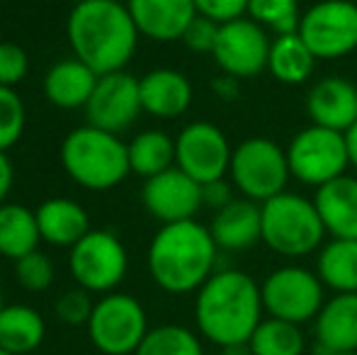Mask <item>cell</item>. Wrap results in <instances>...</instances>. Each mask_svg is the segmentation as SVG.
Wrapping results in <instances>:
<instances>
[{
  "instance_id": "1f68e13d",
  "label": "cell",
  "mask_w": 357,
  "mask_h": 355,
  "mask_svg": "<svg viewBox=\"0 0 357 355\" xmlns=\"http://www.w3.org/2000/svg\"><path fill=\"white\" fill-rule=\"evenodd\" d=\"M27 109L15 88L0 86V151H10L22 139Z\"/></svg>"
},
{
  "instance_id": "7bdbcfd3",
  "label": "cell",
  "mask_w": 357,
  "mask_h": 355,
  "mask_svg": "<svg viewBox=\"0 0 357 355\" xmlns=\"http://www.w3.org/2000/svg\"><path fill=\"white\" fill-rule=\"evenodd\" d=\"M3 307H5V302H3V292H0V312H3Z\"/></svg>"
},
{
  "instance_id": "f35d334b",
  "label": "cell",
  "mask_w": 357,
  "mask_h": 355,
  "mask_svg": "<svg viewBox=\"0 0 357 355\" xmlns=\"http://www.w3.org/2000/svg\"><path fill=\"white\" fill-rule=\"evenodd\" d=\"M212 93L219 100H224V103H234V100H238V95H241V81L224 73V76H219L212 81Z\"/></svg>"
},
{
  "instance_id": "836d02e7",
  "label": "cell",
  "mask_w": 357,
  "mask_h": 355,
  "mask_svg": "<svg viewBox=\"0 0 357 355\" xmlns=\"http://www.w3.org/2000/svg\"><path fill=\"white\" fill-rule=\"evenodd\" d=\"M93 292L83 287H75V289H66L61 297L56 299V312L59 322L66 324V326H88L90 322V314L95 309V302L90 297Z\"/></svg>"
},
{
  "instance_id": "603a6c76",
  "label": "cell",
  "mask_w": 357,
  "mask_h": 355,
  "mask_svg": "<svg viewBox=\"0 0 357 355\" xmlns=\"http://www.w3.org/2000/svg\"><path fill=\"white\" fill-rule=\"evenodd\" d=\"M42 241L52 246L73 248L90 232V217L83 204L68 197H49L34 209Z\"/></svg>"
},
{
  "instance_id": "277c9868",
  "label": "cell",
  "mask_w": 357,
  "mask_h": 355,
  "mask_svg": "<svg viewBox=\"0 0 357 355\" xmlns=\"http://www.w3.org/2000/svg\"><path fill=\"white\" fill-rule=\"evenodd\" d=\"M61 166L73 183L95 192L117 188L132 173L129 146L119 134H109L90 124L66 134L61 144Z\"/></svg>"
},
{
  "instance_id": "d4e9b609",
  "label": "cell",
  "mask_w": 357,
  "mask_h": 355,
  "mask_svg": "<svg viewBox=\"0 0 357 355\" xmlns=\"http://www.w3.org/2000/svg\"><path fill=\"white\" fill-rule=\"evenodd\" d=\"M47 324L27 304H5L0 312V348L13 355L34 353L44 343Z\"/></svg>"
},
{
  "instance_id": "9a60e30c",
  "label": "cell",
  "mask_w": 357,
  "mask_h": 355,
  "mask_svg": "<svg viewBox=\"0 0 357 355\" xmlns=\"http://www.w3.org/2000/svg\"><path fill=\"white\" fill-rule=\"evenodd\" d=\"M142 202L146 212L160 224L188 222L197 217V212L204 207L202 185L173 166L170 171L144 180Z\"/></svg>"
},
{
  "instance_id": "ee69618b",
  "label": "cell",
  "mask_w": 357,
  "mask_h": 355,
  "mask_svg": "<svg viewBox=\"0 0 357 355\" xmlns=\"http://www.w3.org/2000/svg\"><path fill=\"white\" fill-rule=\"evenodd\" d=\"M328 355H357V351L355 353H328Z\"/></svg>"
},
{
  "instance_id": "9c48e42d",
  "label": "cell",
  "mask_w": 357,
  "mask_h": 355,
  "mask_svg": "<svg viewBox=\"0 0 357 355\" xmlns=\"http://www.w3.org/2000/svg\"><path fill=\"white\" fill-rule=\"evenodd\" d=\"M260 297L268 317L291 324H309L326 302V287L316 270L282 266L260 282Z\"/></svg>"
},
{
  "instance_id": "484cf974",
  "label": "cell",
  "mask_w": 357,
  "mask_h": 355,
  "mask_svg": "<svg viewBox=\"0 0 357 355\" xmlns=\"http://www.w3.org/2000/svg\"><path fill=\"white\" fill-rule=\"evenodd\" d=\"M42 234H39L34 209L17 202L0 204V256L20 261L27 253L37 251Z\"/></svg>"
},
{
  "instance_id": "7a4b0ae2",
  "label": "cell",
  "mask_w": 357,
  "mask_h": 355,
  "mask_svg": "<svg viewBox=\"0 0 357 355\" xmlns=\"http://www.w3.org/2000/svg\"><path fill=\"white\" fill-rule=\"evenodd\" d=\"M66 37L73 56L88 63L98 76L124 71L139 47V29L127 3L80 0L66 20Z\"/></svg>"
},
{
  "instance_id": "ab89813d",
  "label": "cell",
  "mask_w": 357,
  "mask_h": 355,
  "mask_svg": "<svg viewBox=\"0 0 357 355\" xmlns=\"http://www.w3.org/2000/svg\"><path fill=\"white\" fill-rule=\"evenodd\" d=\"M13 183H15L13 161H10L8 151H0V204H5L10 190H13Z\"/></svg>"
},
{
  "instance_id": "4fadbf2b",
  "label": "cell",
  "mask_w": 357,
  "mask_h": 355,
  "mask_svg": "<svg viewBox=\"0 0 357 355\" xmlns=\"http://www.w3.org/2000/svg\"><path fill=\"white\" fill-rule=\"evenodd\" d=\"M270 44L273 39L258 22H253L250 17H238L219 24L212 59L221 73L245 81L268 68Z\"/></svg>"
},
{
  "instance_id": "8992f818",
  "label": "cell",
  "mask_w": 357,
  "mask_h": 355,
  "mask_svg": "<svg viewBox=\"0 0 357 355\" xmlns=\"http://www.w3.org/2000/svg\"><path fill=\"white\" fill-rule=\"evenodd\" d=\"M229 178L241 197L258 204L268 202L275 195L284 192L291 178L287 149L265 137L243 139L231 153Z\"/></svg>"
},
{
  "instance_id": "6da1fadb",
  "label": "cell",
  "mask_w": 357,
  "mask_h": 355,
  "mask_svg": "<svg viewBox=\"0 0 357 355\" xmlns=\"http://www.w3.org/2000/svg\"><path fill=\"white\" fill-rule=\"evenodd\" d=\"M263 319L260 285L243 270H216L195 292V324L199 336L219 348L248 343Z\"/></svg>"
},
{
  "instance_id": "e0dca14e",
  "label": "cell",
  "mask_w": 357,
  "mask_h": 355,
  "mask_svg": "<svg viewBox=\"0 0 357 355\" xmlns=\"http://www.w3.org/2000/svg\"><path fill=\"white\" fill-rule=\"evenodd\" d=\"M316 355L357 351V292L333 294L314 319Z\"/></svg>"
},
{
  "instance_id": "d590c367",
  "label": "cell",
  "mask_w": 357,
  "mask_h": 355,
  "mask_svg": "<svg viewBox=\"0 0 357 355\" xmlns=\"http://www.w3.org/2000/svg\"><path fill=\"white\" fill-rule=\"evenodd\" d=\"M216 37H219V22L204 17V15H197L192 22L188 24L183 39L180 42L195 54H209L212 56L214 47H216Z\"/></svg>"
},
{
  "instance_id": "4316f807",
  "label": "cell",
  "mask_w": 357,
  "mask_h": 355,
  "mask_svg": "<svg viewBox=\"0 0 357 355\" xmlns=\"http://www.w3.org/2000/svg\"><path fill=\"white\" fill-rule=\"evenodd\" d=\"M316 275L333 294L357 292V239H331L319 248Z\"/></svg>"
},
{
  "instance_id": "7402d4cb",
  "label": "cell",
  "mask_w": 357,
  "mask_h": 355,
  "mask_svg": "<svg viewBox=\"0 0 357 355\" xmlns=\"http://www.w3.org/2000/svg\"><path fill=\"white\" fill-rule=\"evenodd\" d=\"M98 73L80 59H63L54 63L44 76V98L59 109H85L98 86Z\"/></svg>"
},
{
  "instance_id": "74e56055",
  "label": "cell",
  "mask_w": 357,
  "mask_h": 355,
  "mask_svg": "<svg viewBox=\"0 0 357 355\" xmlns=\"http://www.w3.org/2000/svg\"><path fill=\"white\" fill-rule=\"evenodd\" d=\"M202 199H204V207H212L214 212H219V209L226 207L231 199H236L234 197V185L226 183V178L202 185Z\"/></svg>"
},
{
  "instance_id": "5bb4252c",
  "label": "cell",
  "mask_w": 357,
  "mask_h": 355,
  "mask_svg": "<svg viewBox=\"0 0 357 355\" xmlns=\"http://www.w3.org/2000/svg\"><path fill=\"white\" fill-rule=\"evenodd\" d=\"M144 112L139 78L127 71L105 73L98 78L93 95L85 105V119L90 127L105 129L109 134H122Z\"/></svg>"
},
{
  "instance_id": "83f0119b",
  "label": "cell",
  "mask_w": 357,
  "mask_h": 355,
  "mask_svg": "<svg viewBox=\"0 0 357 355\" xmlns=\"http://www.w3.org/2000/svg\"><path fill=\"white\" fill-rule=\"evenodd\" d=\"M129 146V168L134 176L149 180L175 166V139L163 129H146L137 134Z\"/></svg>"
},
{
  "instance_id": "4dcf8cb0",
  "label": "cell",
  "mask_w": 357,
  "mask_h": 355,
  "mask_svg": "<svg viewBox=\"0 0 357 355\" xmlns=\"http://www.w3.org/2000/svg\"><path fill=\"white\" fill-rule=\"evenodd\" d=\"M301 15L304 13L299 8V0H250L245 17L258 22L265 32L270 29L275 37H280L299 29Z\"/></svg>"
},
{
  "instance_id": "ba28073f",
  "label": "cell",
  "mask_w": 357,
  "mask_h": 355,
  "mask_svg": "<svg viewBox=\"0 0 357 355\" xmlns=\"http://www.w3.org/2000/svg\"><path fill=\"white\" fill-rule=\"evenodd\" d=\"M287 161H289L291 178L309 188H321L348 173L350 156L345 134L319 127V124H309L289 142Z\"/></svg>"
},
{
  "instance_id": "e575fe53",
  "label": "cell",
  "mask_w": 357,
  "mask_h": 355,
  "mask_svg": "<svg viewBox=\"0 0 357 355\" xmlns=\"http://www.w3.org/2000/svg\"><path fill=\"white\" fill-rule=\"evenodd\" d=\"M29 56L20 44L0 42V86L15 88L27 78Z\"/></svg>"
},
{
  "instance_id": "f546056e",
  "label": "cell",
  "mask_w": 357,
  "mask_h": 355,
  "mask_svg": "<svg viewBox=\"0 0 357 355\" xmlns=\"http://www.w3.org/2000/svg\"><path fill=\"white\" fill-rule=\"evenodd\" d=\"M134 355H204L199 336L180 324H160L149 328Z\"/></svg>"
},
{
  "instance_id": "52a82bcc",
  "label": "cell",
  "mask_w": 357,
  "mask_h": 355,
  "mask_svg": "<svg viewBox=\"0 0 357 355\" xmlns=\"http://www.w3.org/2000/svg\"><path fill=\"white\" fill-rule=\"evenodd\" d=\"M149 333V317L137 297L102 294L88 322V336L102 355H134Z\"/></svg>"
},
{
  "instance_id": "cb8c5ba5",
  "label": "cell",
  "mask_w": 357,
  "mask_h": 355,
  "mask_svg": "<svg viewBox=\"0 0 357 355\" xmlns=\"http://www.w3.org/2000/svg\"><path fill=\"white\" fill-rule=\"evenodd\" d=\"M316 61L319 59L306 47L299 32L280 34L270 44L268 71L282 86H301V83L311 81V76L316 71Z\"/></svg>"
},
{
  "instance_id": "44dd1931",
  "label": "cell",
  "mask_w": 357,
  "mask_h": 355,
  "mask_svg": "<svg viewBox=\"0 0 357 355\" xmlns=\"http://www.w3.org/2000/svg\"><path fill=\"white\" fill-rule=\"evenodd\" d=\"M316 212L333 239H357V178L340 176L316 188Z\"/></svg>"
},
{
  "instance_id": "60d3db41",
  "label": "cell",
  "mask_w": 357,
  "mask_h": 355,
  "mask_svg": "<svg viewBox=\"0 0 357 355\" xmlns=\"http://www.w3.org/2000/svg\"><path fill=\"white\" fill-rule=\"evenodd\" d=\"M345 144H348V156H350V166L357 171V122L345 132Z\"/></svg>"
},
{
  "instance_id": "ac0fdd59",
  "label": "cell",
  "mask_w": 357,
  "mask_h": 355,
  "mask_svg": "<svg viewBox=\"0 0 357 355\" xmlns=\"http://www.w3.org/2000/svg\"><path fill=\"white\" fill-rule=\"evenodd\" d=\"M139 34L153 42H178L197 17L195 0H127Z\"/></svg>"
},
{
  "instance_id": "ffe728a7",
  "label": "cell",
  "mask_w": 357,
  "mask_h": 355,
  "mask_svg": "<svg viewBox=\"0 0 357 355\" xmlns=\"http://www.w3.org/2000/svg\"><path fill=\"white\" fill-rule=\"evenodd\" d=\"M142 107L151 117L175 119L192 105V83L178 68H153L139 78Z\"/></svg>"
},
{
  "instance_id": "f6af8a7d",
  "label": "cell",
  "mask_w": 357,
  "mask_h": 355,
  "mask_svg": "<svg viewBox=\"0 0 357 355\" xmlns=\"http://www.w3.org/2000/svg\"><path fill=\"white\" fill-rule=\"evenodd\" d=\"M0 355H13V353H8V351H3V348H0Z\"/></svg>"
},
{
  "instance_id": "d6986e66",
  "label": "cell",
  "mask_w": 357,
  "mask_h": 355,
  "mask_svg": "<svg viewBox=\"0 0 357 355\" xmlns=\"http://www.w3.org/2000/svg\"><path fill=\"white\" fill-rule=\"evenodd\" d=\"M209 232H212L219 251H248L258 241H263V212H260V204L245 197L231 199L226 207L214 212Z\"/></svg>"
},
{
  "instance_id": "8d00e7d4",
  "label": "cell",
  "mask_w": 357,
  "mask_h": 355,
  "mask_svg": "<svg viewBox=\"0 0 357 355\" xmlns=\"http://www.w3.org/2000/svg\"><path fill=\"white\" fill-rule=\"evenodd\" d=\"M248 3L250 0H195V8H197V15H204V17L224 24L231 20L245 17Z\"/></svg>"
},
{
  "instance_id": "b9f144b4",
  "label": "cell",
  "mask_w": 357,
  "mask_h": 355,
  "mask_svg": "<svg viewBox=\"0 0 357 355\" xmlns=\"http://www.w3.org/2000/svg\"><path fill=\"white\" fill-rule=\"evenodd\" d=\"M221 355H253V353H250L248 343H236V346L221 348Z\"/></svg>"
},
{
  "instance_id": "5b68a950",
  "label": "cell",
  "mask_w": 357,
  "mask_h": 355,
  "mask_svg": "<svg viewBox=\"0 0 357 355\" xmlns=\"http://www.w3.org/2000/svg\"><path fill=\"white\" fill-rule=\"evenodd\" d=\"M263 243L282 258H304L324 246L326 227L314 199L296 192H280L260 204Z\"/></svg>"
},
{
  "instance_id": "d6a6232c",
  "label": "cell",
  "mask_w": 357,
  "mask_h": 355,
  "mask_svg": "<svg viewBox=\"0 0 357 355\" xmlns=\"http://www.w3.org/2000/svg\"><path fill=\"white\" fill-rule=\"evenodd\" d=\"M54 263L44 251H32L24 258L15 261V278L20 287L27 292H44L54 285Z\"/></svg>"
},
{
  "instance_id": "8fae6325",
  "label": "cell",
  "mask_w": 357,
  "mask_h": 355,
  "mask_svg": "<svg viewBox=\"0 0 357 355\" xmlns=\"http://www.w3.org/2000/svg\"><path fill=\"white\" fill-rule=\"evenodd\" d=\"M296 32L319 61L350 56L357 49V0H319L304 10Z\"/></svg>"
},
{
  "instance_id": "f1b7e54d",
  "label": "cell",
  "mask_w": 357,
  "mask_h": 355,
  "mask_svg": "<svg viewBox=\"0 0 357 355\" xmlns=\"http://www.w3.org/2000/svg\"><path fill=\"white\" fill-rule=\"evenodd\" d=\"M253 355H304L306 336L299 324L265 317L248 341Z\"/></svg>"
},
{
  "instance_id": "2e32d148",
  "label": "cell",
  "mask_w": 357,
  "mask_h": 355,
  "mask_svg": "<svg viewBox=\"0 0 357 355\" xmlns=\"http://www.w3.org/2000/svg\"><path fill=\"white\" fill-rule=\"evenodd\" d=\"M306 114L311 124L348 132L357 122V88L340 76H326L306 93Z\"/></svg>"
},
{
  "instance_id": "3957f363",
  "label": "cell",
  "mask_w": 357,
  "mask_h": 355,
  "mask_svg": "<svg viewBox=\"0 0 357 355\" xmlns=\"http://www.w3.org/2000/svg\"><path fill=\"white\" fill-rule=\"evenodd\" d=\"M216 246L209 227L197 219L163 224L149 243V273L168 294L197 292L216 273Z\"/></svg>"
},
{
  "instance_id": "7c38bea8",
  "label": "cell",
  "mask_w": 357,
  "mask_h": 355,
  "mask_svg": "<svg viewBox=\"0 0 357 355\" xmlns=\"http://www.w3.org/2000/svg\"><path fill=\"white\" fill-rule=\"evenodd\" d=\"M234 146L212 122H190L175 137V166L199 185L229 176Z\"/></svg>"
},
{
  "instance_id": "30bf717a",
  "label": "cell",
  "mask_w": 357,
  "mask_h": 355,
  "mask_svg": "<svg viewBox=\"0 0 357 355\" xmlns=\"http://www.w3.org/2000/svg\"><path fill=\"white\" fill-rule=\"evenodd\" d=\"M129 256L117 234L107 229H90L68 253V270L78 287L93 294L114 292L127 278Z\"/></svg>"
}]
</instances>
